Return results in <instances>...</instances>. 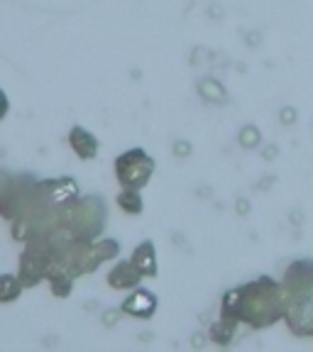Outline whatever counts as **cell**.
Masks as SVG:
<instances>
[{
  "instance_id": "obj_1",
  "label": "cell",
  "mask_w": 313,
  "mask_h": 352,
  "mask_svg": "<svg viewBox=\"0 0 313 352\" xmlns=\"http://www.w3.org/2000/svg\"><path fill=\"white\" fill-rule=\"evenodd\" d=\"M152 306H154V298L149 296L147 292L135 294V296H132L130 301L125 303L127 311H140V316H149V311H152Z\"/></svg>"
},
{
  "instance_id": "obj_2",
  "label": "cell",
  "mask_w": 313,
  "mask_h": 352,
  "mask_svg": "<svg viewBox=\"0 0 313 352\" xmlns=\"http://www.w3.org/2000/svg\"><path fill=\"white\" fill-rule=\"evenodd\" d=\"M74 147H76V152H81L83 157H91L96 149V140L88 135V132L83 130H74Z\"/></svg>"
}]
</instances>
